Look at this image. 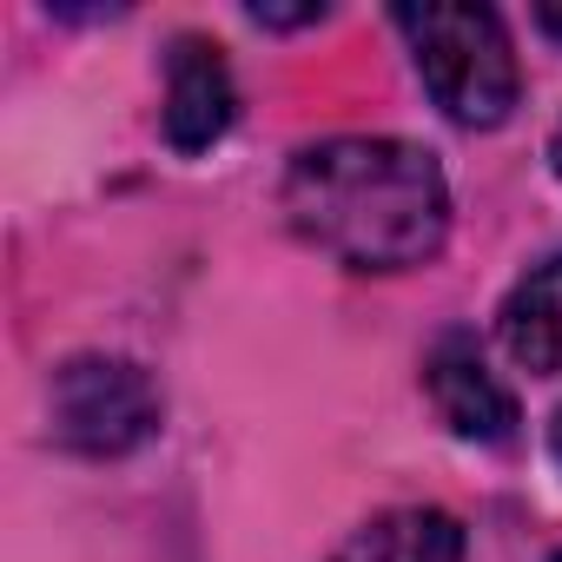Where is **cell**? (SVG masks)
I'll use <instances>...</instances> for the list:
<instances>
[{"instance_id": "6da1fadb", "label": "cell", "mask_w": 562, "mask_h": 562, "mask_svg": "<svg viewBox=\"0 0 562 562\" xmlns=\"http://www.w3.org/2000/svg\"><path fill=\"white\" fill-rule=\"evenodd\" d=\"M292 232L351 271H411L443 251L450 186L437 153L384 133H338L285 166Z\"/></svg>"}, {"instance_id": "7a4b0ae2", "label": "cell", "mask_w": 562, "mask_h": 562, "mask_svg": "<svg viewBox=\"0 0 562 562\" xmlns=\"http://www.w3.org/2000/svg\"><path fill=\"white\" fill-rule=\"evenodd\" d=\"M391 21L411 41V60L424 74L430 100L443 106V120L490 133L516 113L522 74H516V47L490 8H443V0H430V8H397Z\"/></svg>"}, {"instance_id": "3957f363", "label": "cell", "mask_w": 562, "mask_h": 562, "mask_svg": "<svg viewBox=\"0 0 562 562\" xmlns=\"http://www.w3.org/2000/svg\"><path fill=\"white\" fill-rule=\"evenodd\" d=\"M159 384L133 358L87 351L54 371V437L80 457H133L159 437Z\"/></svg>"}, {"instance_id": "277c9868", "label": "cell", "mask_w": 562, "mask_h": 562, "mask_svg": "<svg viewBox=\"0 0 562 562\" xmlns=\"http://www.w3.org/2000/svg\"><path fill=\"white\" fill-rule=\"evenodd\" d=\"M232 120H238V87L218 41L179 34L166 54V139L179 153H205L212 139H225Z\"/></svg>"}, {"instance_id": "5b68a950", "label": "cell", "mask_w": 562, "mask_h": 562, "mask_svg": "<svg viewBox=\"0 0 562 562\" xmlns=\"http://www.w3.org/2000/svg\"><path fill=\"white\" fill-rule=\"evenodd\" d=\"M424 378H430V404L443 411V424L457 437H470V443H509L516 437V397L503 391V378L483 364V351L463 331H450L430 351Z\"/></svg>"}, {"instance_id": "8992f818", "label": "cell", "mask_w": 562, "mask_h": 562, "mask_svg": "<svg viewBox=\"0 0 562 562\" xmlns=\"http://www.w3.org/2000/svg\"><path fill=\"white\" fill-rule=\"evenodd\" d=\"M496 331H503V351L522 371H536V378L562 371V251L516 278V292L496 312Z\"/></svg>"}, {"instance_id": "52a82bcc", "label": "cell", "mask_w": 562, "mask_h": 562, "mask_svg": "<svg viewBox=\"0 0 562 562\" xmlns=\"http://www.w3.org/2000/svg\"><path fill=\"white\" fill-rule=\"evenodd\" d=\"M331 562H463V529L450 509L411 503V509H384L364 529H351V542H338Z\"/></svg>"}, {"instance_id": "ba28073f", "label": "cell", "mask_w": 562, "mask_h": 562, "mask_svg": "<svg viewBox=\"0 0 562 562\" xmlns=\"http://www.w3.org/2000/svg\"><path fill=\"white\" fill-rule=\"evenodd\" d=\"M536 27H542L549 41H562V8H536Z\"/></svg>"}, {"instance_id": "9c48e42d", "label": "cell", "mask_w": 562, "mask_h": 562, "mask_svg": "<svg viewBox=\"0 0 562 562\" xmlns=\"http://www.w3.org/2000/svg\"><path fill=\"white\" fill-rule=\"evenodd\" d=\"M549 457L562 463V411H555V424H549Z\"/></svg>"}, {"instance_id": "30bf717a", "label": "cell", "mask_w": 562, "mask_h": 562, "mask_svg": "<svg viewBox=\"0 0 562 562\" xmlns=\"http://www.w3.org/2000/svg\"><path fill=\"white\" fill-rule=\"evenodd\" d=\"M549 166H555V179H562V126L549 133Z\"/></svg>"}, {"instance_id": "8fae6325", "label": "cell", "mask_w": 562, "mask_h": 562, "mask_svg": "<svg viewBox=\"0 0 562 562\" xmlns=\"http://www.w3.org/2000/svg\"><path fill=\"white\" fill-rule=\"evenodd\" d=\"M555 562H562V555H555Z\"/></svg>"}]
</instances>
